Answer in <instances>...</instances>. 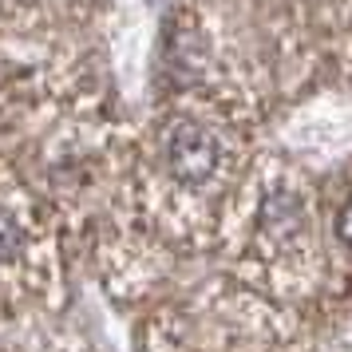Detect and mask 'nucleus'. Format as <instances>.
I'll return each mask as SVG.
<instances>
[{"label": "nucleus", "mask_w": 352, "mask_h": 352, "mask_svg": "<svg viewBox=\"0 0 352 352\" xmlns=\"http://www.w3.org/2000/svg\"><path fill=\"white\" fill-rule=\"evenodd\" d=\"M238 241L250 254L254 281L293 285L313 265V194L293 170H273L241 194Z\"/></svg>", "instance_id": "obj_1"}, {"label": "nucleus", "mask_w": 352, "mask_h": 352, "mask_svg": "<svg viewBox=\"0 0 352 352\" xmlns=\"http://www.w3.org/2000/svg\"><path fill=\"white\" fill-rule=\"evenodd\" d=\"M238 135L226 123V103L198 96L175 107L159 123V170L162 182L182 198H206L238 175Z\"/></svg>", "instance_id": "obj_2"}, {"label": "nucleus", "mask_w": 352, "mask_h": 352, "mask_svg": "<svg viewBox=\"0 0 352 352\" xmlns=\"http://www.w3.org/2000/svg\"><path fill=\"white\" fill-rule=\"evenodd\" d=\"M36 257L32 210L16 198V190L0 194V270H20Z\"/></svg>", "instance_id": "obj_3"}, {"label": "nucleus", "mask_w": 352, "mask_h": 352, "mask_svg": "<svg viewBox=\"0 0 352 352\" xmlns=\"http://www.w3.org/2000/svg\"><path fill=\"white\" fill-rule=\"evenodd\" d=\"M333 234H336V241L344 245L352 254V194L336 206V214H333Z\"/></svg>", "instance_id": "obj_4"}]
</instances>
